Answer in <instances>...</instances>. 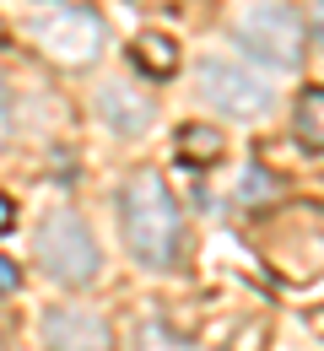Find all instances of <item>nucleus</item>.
I'll list each match as a JSON object with an SVG mask.
<instances>
[{
  "mask_svg": "<svg viewBox=\"0 0 324 351\" xmlns=\"http://www.w3.org/2000/svg\"><path fill=\"white\" fill-rule=\"evenodd\" d=\"M119 217H125V243L146 270H168L179 260V238H184V217L173 189L162 184V173H130L125 195H119Z\"/></svg>",
  "mask_w": 324,
  "mask_h": 351,
  "instance_id": "f257e3e1",
  "label": "nucleus"
},
{
  "mask_svg": "<svg viewBox=\"0 0 324 351\" xmlns=\"http://www.w3.org/2000/svg\"><path fill=\"white\" fill-rule=\"evenodd\" d=\"M232 38H238L243 54H254V60H265L276 71H297L303 65V44H308L297 11L281 5V0H243L232 11Z\"/></svg>",
  "mask_w": 324,
  "mask_h": 351,
  "instance_id": "f03ea898",
  "label": "nucleus"
},
{
  "mask_svg": "<svg viewBox=\"0 0 324 351\" xmlns=\"http://www.w3.org/2000/svg\"><path fill=\"white\" fill-rule=\"evenodd\" d=\"M195 87H200V97H205L216 114H227V119H265V114L276 108L271 82H265L260 71L227 60V54H205V60L195 65Z\"/></svg>",
  "mask_w": 324,
  "mask_h": 351,
  "instance_id": "7ed1b4c3",
  "label": "nucleus"
},
{
  "mask_svg": "<svg viewBox=\"0 0 324 351\" xmlns=\"http://www.w3.org/2000/svg\"><path fill=\"white\" fill-rule=\"evenodd\" d=\"M38 260H44V270L60 281V287H87L97 276V238L92 227L76 217V211H49L44 221H38Z\"/></svg>",
  "mask_w": 324,
  "mask_h": 351,
  "instance_id": "20e7f679",
  "label": "nucleus"
},
{
  "mask_svg": "<svg viewBox=\"0 0 324 351\" xmlns=\"http://www.w3.org/2000/svg\"><path fill=\"white\" fill-rule=\"evenodd\" d=\"M33 44L44 49L49 60H60V65H92L97 49H103V22L92 11L65 5V11H49V16L33 22Z\"/></svg>",
  "mask_w": 324,
  "mask_h": 351,
  "instance_id": "39448f33",
  "label": "nucleus"
},
{
  "mask_svg": "<svg viewBox=\"0 0 324 351\" xmlns=\"http://www.w3.org/2000/svg\"><path fill=\"white\" fill-rule=\"evenodd\" d=\"M44 341L49 351H114L108 324L87 308H54L44 319Z\"/></svg>",
  "mask_w": 324,
  "mask_h": 351,
  "instance_id": "423d86ee",
  "label": "nucleus"
},
{
  "mask_svg": "<svg viewBox=\"0 0 324 351\" xmlns=\"http://www.w3.org/2000/svg\"><path fill=\"white\" fill-rule=\"evenodd\" d=\"M92 108H97V119H103L114 135H146L151 130V97H146L140 87L108 82V87H97Z\"/></svg>",
  "mask_w": 324,
  "mask_h": 351,
  "instance_id": "0eeeda50",
  "label": "nucleus"
},
{
  "mask_svg": "<svg viewBox=\"0 0 324 351\" xmlns=\"http://www.w3.org/2000/svg\"><path fill=\"white\" fill-rule=\"evenodd\" d=\"M130 60H136L146 76H173L179 71V49L168 44L162 33H140L136 44H130Z\"/></svg>",
  "mask_w": 324,
  "mask_h": 351,
  "instance_id": "6e6552de",
  "label": "nucleus"
},
{
  "mask_svg": "<svg viewBox=\"0 0 324 351\" xmlns=\"http://www.w3.org/2000/svg\"><path fill=\"white\" fill-rule=\"evenodd\" d=\"M292 125H297V141H303L308 152H324V87H308L297 97Z\"/></svg>",
  "mask_w": 324,
  "mask_h": 351,
  "instance_id": "1a4fd4ad",
  "label": "nucleus"
},
{
  "mask_svg": "<svg viewBox=\"0 0 324 351\" xmlns=\"http://www.w3.org/2000/svg\"><path fill=\"white\" fill-rule=\"evenodd\" d=\"M136 351H195L184 335H173L168 324H140L136 330Z\"/></svg>",
  "mask_w": 324,
  "mask_h": 351,
  "instance_id": "9d476101",
  "label": "nucleus"
},
{
  "mask_svg": "<svg viewBox=\"0 0 324 351\" xmlns=\"http://www.w3.org/2000/svg\"><path fill=\"white\" fill-rule=\"evenodd\" d=\"M184 152L200 157V162H211V157H222V135H211L205 125H189L184 130Z\"/></svg>",
  "mask_w": 324,
  "mask_h": 351,
  "instance_id": "9b49d317",
  "label": "nucleus"
},
{
  "mask_svg": "<svg viewBox=\"0 0 324 351\" xmlns=\"http://www.w3.org/2000/svg\"><path fill=\"white\" fill-rule=\"evenodd\" d=\"M16 287H22V270H16L11 254H0V298H5V292H16Z\"/></svg>",
  "mask_w": 324,
  "mask_h": 351,
  "instance_id": "f8f14e48",
  "label": "nucleus"
},
{
  "mask_svg": "<svg viewBox=\"0 0 324 351\" xmlns=\"http://www.w3.org/2000/svg\"><path fill=\"white\" fill-rule=\"evenodd\" d=\"M5 130H11V87L0 82V141H5Z\"/></svg>",
  "mask_w": 324,
  "mask_h": 351,
  "instance_id": "ddd939ff",
  "label": "nucleus"
},
{
  "mask_svg": "<svg viewBox=\"0 0 324 351\" xmlns=\"http://www.w3.org/2000/svg\"><path fill=\"white\" fill-rule=\"evenodd\" d=\"M11 217H16V211H11V200L0 195V232H11Z\"/></svg>",
  "mask_w": 324,
  "mask_h": 351,
  "instance_id": "4468645a",
  "label": "nucleus"
},
{
  "mask_svg": "<svg viewBox=\"0 0 324 351\" xmlns=\"http://www.w3.org/2000/svg\"><path fill=\"white\" fill-rule=\"evenodd\" d=\"M314 22H319V38H324V0H314Z\"/></svg>",
  "mask_w": 324,
  "mask_h": 351,
  "instance_id": "2eb2a0df",
  "label": "nucleus"
}]
</instances>
